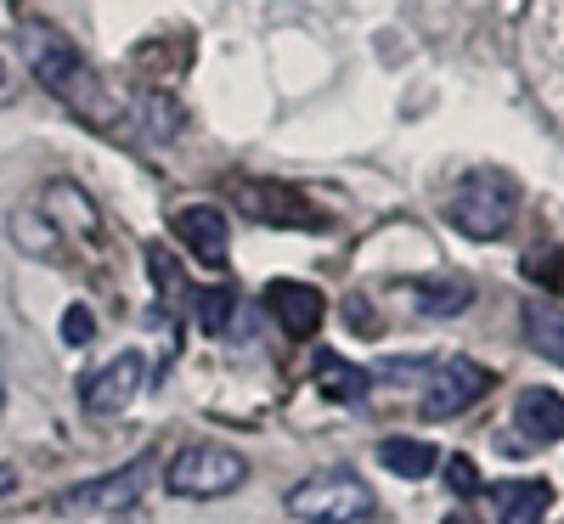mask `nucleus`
<instances>
[{
  "instance_id": "1",
  "label": "nucleus",
  "mask_w": 564,
  "mask_h": 524,
  "mask_svg": "<svg viewBox=\"0 0 564 524\" xmlns=\"http://www.w3.org/2000/svg\"><path fill=\"white\" fill-rule=\"evenodd\" d=\"M23 57H29L34 79L52 90V97H63L79 119H97V124L113 119V113H108V90H102V79L85 68V57L74 52V45H68L57 29L23 23Z\"/></svg>"
},
{
  "instance_id": "2",
  "label": "nucleus",
  "mask_w": 564,
  "mask_h": 524,
  "mask_svg": "<svg viewBox=\"0 0 564 524\" xmlns=\"http://www.w3.org/2000/svg\"><path fill=\"white\" fill-rule=\"evenodd\" d=\"M513 215H520V186H513V175H502V170H468L446 198V220L463 237H475V243L502 237L513 226Z\"/></svg>"
},
{
  "instance_id": "3",
  "label": "nucleus",
  "mask_w": 564,
  "mask_h": 524,
  "mask_svg": "<svg viewBox=\"0 0 564 524\" xmlns=\"http://www.w3.org/2000/svg\"><path fill=\"white\" fill-rule=\"evenodd\" d=\"M243 480H249V462L231 446H215V440H186L164 462V485L186 502H215L226 491H238Z\"/></svg>"
},
{
  "instance_id": "4",
  "label": "nucleus",
  "mask_w": 564,
  "mask_h": 524,
  "mask_svg": "<svg viewBox=\"0 0 564 524\" xmlns=\"http://www.w3.org/2000/svg\"><path fill=\"white\" fill-rule=\"evenodd\" d=\"M289 513L305 524H361L372 513V491L361 473L327 468V473H311V480H300L289 491Z\"/></svg>"
},
{
  "instance_id": "5",
  "label": "nucleus",
  "mask_w": 564,
  "mask_h": 524,
  "mask_svg": "<svg viewBox=\"0 0 564 524\" xmlns=\"http://www.w3.org/2000/svg\"><path fill=\"white\" fill-rule=\"evenodd\" d=\"M525 68L542 102L564 119V0H536L525 18Z\"/></svg>"
},
{
  "instance_id": "6",
  "label": "nucleus",
  "mask_w": 564,
  "mask_h": 524,
  "mask_svg": "<svg viewBox=\"0 0 564 524\" xmlns=\"http://www.w3.org/2000/svg\"><path fill=\"white\" fill-rule=\"evenodd\" d=\"M141 485H148V462H124L119 473H102V480H85L74 491L57 496V513L79 518V513H130Z\"/></svg>"
},
{
  "instance_id": "7",
  "label": "nucleus",
  "mask_w": 564,
  "mask_h": 524,
  "mask_svg": "<svg viewBox=\"0 0 564 524\" xmlns=\"http://www.w3.org/2000/svg\"><path fill=\"white\" fill-rule=\"evenodd\" d=\"M141 384H148V361H141L135 350H124V356H113L108 367H97V372L79 384V406H85L90 417H108V412L130 406V401L141 395Z\"/></svg>"
},
{
  "instance_id": "8",
  "label": "nucleus",
  "mask_w": 564,
  "mask_h": 524,
  "mask_svg": "<svg viewBox=\"0 0 564 524\" xmlns=\"http://www.w3.org/2000/svg\"><path fill=\"white\" fill-rule=\"evenodd\" d=\"M486 390H491V372H486L480 361L452 356V361H441V367L430 372V390H423V412H430V417H457L463 406H475Z\"/></svg>"
},
{
  "instance_id": "9",
  "label": "nucleus",
  "mask_w": 564,
  "mask_h": 524,
  "mask_svg": "<svg viewBox=\"0 0 564 524\" xmlns=\"http://www.w3.org/2000/svg\"><path fill=\"white\" fill-rule=\"evenodd\" d=\"M231 198H238L243 215L271 220V226H322V209L305 204V193L276 186V181H238V186H231Z\"/></svg>"
},
{
  "instance_id": "10",
  "label": "nucleus",
  "mask_w": 564,
  "mask_h": 524,
  "mask_svg": "<svg viewBox=\"0 0 564 524\" xmlns=\"http://www.w3.org/2000/svg\"><path fill=\"white\" fill-rule=\"evenodd\" d=\"M265 305L276 316V327L289 332V339H311V332L322 327V294L311 288V282H271L265 288Z\"/></svg>"
},
{
  "instance_id": "11",
  "label": "nucleus",
  "mask_w": 564,
  "mask_h": 524,
  "mask_svg": "<svg viewBox=\"0 0 564 524\" xmlns=\"http://www.w3.org/2000/svg\"><path fill=\"white\" fill-rule=\"evenodd\" d=\"M175 237H181V243L193 249L204 265H226L231 231H226V215H220V209H204V204L181 209V215H175Z\"/></svg>"
},
{
  "instance_id": "12",
  "label": "nucleus",
  "mask_w": 564,
  "mask_h": 524,
  "mask_svg": "<svg viewBox=\"0 0 564 524\" xmlns=\"http://www.w3.org/2000/svg\"><path fill=\"white\" fill-rule=\"evenodd\" d=\"M491 502H497V524H542V513L553 507V485L547 480H497Z\"/></svg>"
},
{
  "instance_id": "13",
  "label": "nucleus",
  "mask_w": 564,
  "mask_h": 524,
  "mask_svg": "<svg viewBox=\"0 0 564 524\" xmlns=\"http://www.w3.org/2000/svg\"><path fill=\"white\" fill-rule=\"evenodd\" d=\"M513 423H520L525 440L553 446V440L564 435V395H558V390H525L520 406H513Z\"/></svg>"
},
{
  "instance_id": "14",
  "label": "nucleus",
  "mask_w": 564,
  "mask_h": 524,
  "mask_svg": "<svg viewBox=\"0 0 564 524\" xmlns=\"http://www.w3.org/2000/svg\"><path fill=\"white\" fill-rule=\"evenodd\" d=\"M311 372H316V390H322L327 401H361V395L372 390V378H367L361 367H350L345 356H334V350H322Z\"/></svg>"
},
{
  "instance_id": "15",
  "label": "nucleus",
  "mask_w": 564,
  "mask_h": 524,
  "mask_svg": "<svg viewBox=\"0 0 564 524\" xmlns=\"http://www.w3.org/2000/svg\"><path fill=\"white\" fill-rule=\"evenodd\" d=\"M525 339H531L536 356H547V361L564 367V310L531 299V305H525Z\"/></svg>"
},
{
  "instance_id": "16",
  "label": "nucleus",
  "mask_w": 564,
  "mask_h": 524,
  "mask_svg": "<svg viewBox=\"0 0 564 524\" xmlns=\"http://www.w3.org/2000/svg\"><path fill=\"white\" fill-rule=\"evenodd\" d=\"M379 462L390 468V473H401V480H423V473H435V462H441V451L430 446V440H384L379 446Z\"/></svg>"
},
{
  "instance_id": "17",
  "label": "nucleus",
  "mask_w": 564,
  "mask_h": 524,
  "mask_svg": "<svg viewBox=\"0 0 564 524\" xmlns=\"http://www.w3.org/2000/svg\"><path fill=\"white\" fill-rule=\"evenodd\" d=\"M12 231H18V249L23 254H40V260H63V243H57V226L52 220H40V215H29V209H18L12 215Z\"/></svg>"
},
{
  "instance_id": "18",
  "label": "nucleus",
  "mask_w": 564,
  "mask_h": 524,
  "mask_svg": "<svg viewBox=\"0 0 564 524\" xmlns=\"http://www.w3.org/2000/svg\"><path fill=\"white\" fill-rule=\"evenodd\" d=\"M468 299H475V288H468L463 276H430V282H417V305L430 310V316H452Z\"/></svg>"
},
{
  "instance_id": "19",
  "label": "nucleus",
  "mask_w": 564,
  "mask_h": 524,
  "mask_svg": "<svg viewBox=\"0 0 564 524\" xmlns=\"http://www.w3.org/2000/svg\"><path fill=\"white\" fill-rule=\"evenodd\" d=\"M231 310H238L231 288H204V294H198V321H204V332H215V339H226V321H231Z\"/></svg>"
},
{
  "instance_id": "20",
  "label": "nucleus",
  "mask_w": 564,
  "mask_h": 524,
  "mask_svg": "<svg viewBox=\"0 0 564 524\" xmlns=\"http://www.w3.org/2000/svg\"><path fill=\"white\" fill-rule=\"evenodd\" d=\"M446 485H452L457 496H475V491H480L475 462H468V457H452V462H446Z\"/></svg>"
},
{
  "instance_id": "21",
  "label": "nucleus",
  "mask_w": 564,
  "mask_h": 524,
  "mask_svg": "<svg viewBox=\"0 0 564 524\" xmlns=\"http://www.w3.org/2000/svg\"><path fill=\"white\" fill-rule=\"evenodd\" d=\"M90 332H97V316H90L85 305H68V316H63V339H68V345H85Z\"/></svg>"
},
{
  "instance_id": "22",
  "label": "nucleus",
  "mask_w": 564,
  "mask_h": 524,
  "mask_svg": "<svg viewBox=\"0 0 564 524\" xmlns=\"http://www.w3.org/2000/svg\"><path fill=\"white\" fill-rule=\"evenodd\" d=\"M446 524H480V518H475V513H463V507H457V513H446Z\"/></svg>"
},
{
  "instance_id": "23",
  "label": "nucleus",
  "mask_w": 564,
  "mask_h": 524,
  "mask_svg": "<svg viewBox=\"0 0 564 524\" xmlns=\"http://www.w3.org/2000/svg\"><path fill=\"white\" fill-rule=\"evenodd\" d=\"M0 491H12V473L7 468H0Z\"/></svg>"
},
{
  "instance_id": "24",
  "label": "nucleus",
  "mask_w": 564,
  "mask_h": 524,
  "mask_svg": "<svg viewBox=\"0 0 564 524\" xmlns=\"http://www.w3.org/2000/svg\"><path fill=\"white\" fill-rule=\"evenodd\" d=\"M0 90H7V63H0Z\"/></svg>"
},
{
  "instance_id": "25",
  "label": "nucleus",
  "mask_w": 564,
  "mask_h": 524,
  "mask_svg": "<svg viewBox=\"0 0 564 524\" xmlns=\"http://www.w3.org/2000/svg\"><path fill=\"white\" fill-rule=\"evenodd\" d=\"M119 524H141V518H119Z\"/></svg>"
}]
</instances>
